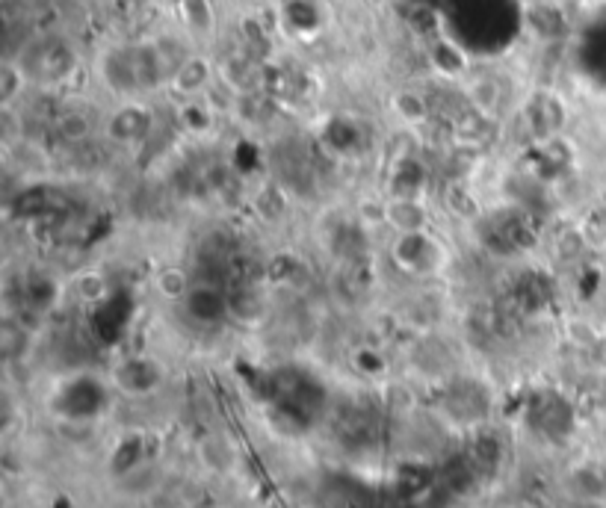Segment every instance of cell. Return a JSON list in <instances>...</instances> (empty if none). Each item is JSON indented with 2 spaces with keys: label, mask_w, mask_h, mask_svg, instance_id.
<instances>
[{
  "label": "cell",
  "mask_w": 606,
  "mask_h": 508,
  "mask_svg": "<svg viewBox=\"0 0 606 508\" xmlns=\"http://www.w3.org/2000/svg\"><path fill=\"white\" fill-rule=\"evenodd\" d=\"M27 83H30L27 65L15 63V60L3 65V71H0V101H3V107H12L24 95Z\"/></svg>",
  "instance_id": "7"
},
{
  "label": "cell",
  "mask_w": 606,
  "mask_h": 508,
  "mask_svg": "<svg viewBox=\"0 0 606 508\" xmlns=\"http://www.w3.org/2000/svg\"><path fill=\"white\" fill-rule=\"evenodd\" d=\"M60 133L66 136L68 142H83L92 136V122L83 113H63L60 119Z\"/></svg>",
  "instance_id": "11"
},
{
  "label": "cell",
  "mask_w": 606,
  "mask_h": 508,
  "mask_svg": "<svg viewBox=\"0 0 606 508\" xmlns=\"http://www.w3.org/2000/svg\"><path fill=\"white\" fill-rule=\"evenodd\" d=\"M74 293L86 302V305H95L107 296V278L98 272V269H83L74 275Z\"/></svg>",
  "instance_id": "9"
},
{
  "label": "cell",
  "mask_w": 606,
  "mask_h": 508,
  "mask_svg": "<svg viewBox=\"0 0 606 508\" xmlns=\"http://www.w3.org/2000/svg\"><path fill=\"white\" fill-rule=\"evenodd\" d=\"M151 284H154V293L160 299H166V302H184V299L193 296V278H190V272L184 266H175V263L160 266L154 272Z\"/></svg>",
  "instance_id": "6"
},
{
  "label": "cell",
  "mask_w": 606,
  "mask_h": 508,
  "mask_svg": "<svg viewBox=\"0 0 606 508\" xmlns=\"http://www.w3.org/2000/svg\"><path fill=\"white\" fill-rule=\"evenodd\" d=\"M388 107H391V116L403 127H411V130H414V127H423L429 122V101H426L423 92H417V89H411V86L397 89V92L391 95Z\"/></svg>",
  "instance_id": "5"
},
{
  "label": "cell",
  "mask_w": 606,
  "mask_h": 508,
  "mask_svg": "<svg viewBox=\"0 0 606 508\" xmlns=\"http://www.w3.org/2000/svg\"><path fill=\"white\" fill-rule=\"evenodd\" d=\"M355 216H358V222H361L367 231L388 228V198L361 195V198L355 201Z\"/></svg>",
  "instance_id": "8"
},
{
  "label": "cell",
  "mask_w": 606,
  "mask_h": 508,
  "mask_svg": "<svg viewBox=\"0 0 606 508\" xmlns=\"http://www.w3.org/2000/svg\"><path fill=\"white\" fill-rule=\"evenodd\" d=\"M388 228L397 237L429 234V228H432V210L417 195H394V198H388Z\"/></svg>",
  "instance_id": "3"
},
{
  "label": "cell",
  "mask_w": 606,
  "mask_h": 508,
  "mask_svg": "<svg viewBox=\"0 0 606 508\" xmlns=\"http://www.w3.org/2000/svg\"><path fill=\"white\" fill-rule=\"evenodd\" d=\"M151 127H154V116H151V110L139 98V101H119L116 110L104 119L101 130H104V136L113 145L136 148V145H142L148 139Z\"/></svg>",
  "instance_id": "1"
},
{
  "label": "cell",
  "mask_w": 606,
  "mask_h": 508,
  "mask_svg": "<svg viewBox=\"0 0 606 508\" xmlns=\"http://www.w3.org/2000/svg\"><path fill=\"white\" fill-rule=\"evenodd\" d=\"M219 83V71L210 57L204 54H190L184 63L178 65L169 77V92H175L178 98H204L210 95V89Z\"/></svg>",
  "instance_id": "2"
},
{
  "label": "cell",
  "mask_w": 606,
  "mask_h": 508,
  "mask_svg": "<svg viewBox=\"0 0 606 508\" xmlns=\"http://www.w3.org/2000/svg\"><path fill=\"white\" fill-rule=\"evenodd\" d=\"M468 104L476 116L497 122L506 107V83L494 74H476L468 83Z\"/></svg>",
  "instance_id": "4"
},
{
  "label": "cell",
  "mask_w": 606,
  "mask_h": 508,
  "mask_svg": "<svg viewBox=\"0 0 606 508\" xmlns=\"http://www.w3.org/2000/svg\"><path fill=\"white\" fill-rule=\"evenodd\" d=\"M604 249H606V243H604Z\"/></svg>",
  "instance_id": "13"
},
{
  "label": "cell",
  "mask_w": 606,
  "mask_h": 508,
  "mask_svg": "<svg viewBox=\"0 0 606 508\" xmlns=\"http://www.w3.org/2000/svg\"><path fill=\"white\" fill-rule=\"evenodd\" d=\"M246 3H252V6H267L270 0H246Z\"/></svg>",
  "instance_id": "12"
},
{
  "label": "cell",
  "mask_w": 606,
  "mask_h": 508,
  "mask_svg": "<svg viewBox=\"0 0 606 508\" xmlns=\"http://www.w3.org/2000/svg\"><path fill=\"white\" fill-rule=\"evenodd\" d=\"M181 12H184V21H187L190 33L204 36V33L213 30V9H210L207 0H184Z\"/></svg>",
  "instance_id": "10"
}]
</instances>
